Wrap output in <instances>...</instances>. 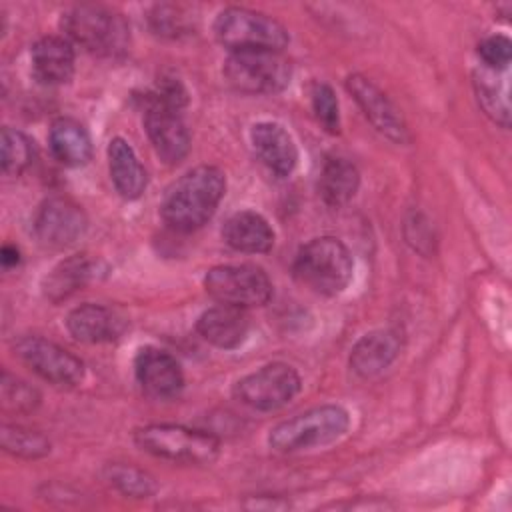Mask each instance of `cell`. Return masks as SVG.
I'll list each match as a JSON object with an SVG mask.
<instances>
[{
	"label": "cell",
	"mask_w": 512,
	"mask_h": 512,
	"mask_svg": "<svg viewBox=\"0 0 512 512\" xmlns=\"http://www.w3.org/2000/svg\"><path fill=\"white\" fill-rule=\"evenodd\" d=\"M224 192L226 176L220 168L196 166L168 188L160 204V216L172 230H198L214 216Z\"/></svg>",
	"instance_id": "1"
},
{
	"label": "cell",
	"mask_w": 512,
	"mask_h": 512,
	"mask_svg": "<svg viewBox=\"0 0 512 512\" xmlns=\"http://www.w3.org/2000/svg\"><path fill=\"white\" fill-rule=\"evenodd\" d=\"M352 254L334 236H320L306 242L292 264L294 278L320 296H336L352 280Z\"/></svg>",
	"instance_id": "2"
},
{
	"label": "cell",
	"mask_w": 512,
	"mask_h": 512,
	"mask_svg": "<svg viewBox=\"0 0 512 512\" xmlns=\"http://www.w3.org/2000/svg\"><path fill=\"white\" fill-rule=\"evenodd\" d=\"M60 26L70 42L98 56L122 54L130 42V28L124 16L98 4L68 8L62 14Z\"/></svg>",
	"instance_id": "3"
},
{
	"label": "cell",
	"mask_w": 512,
	"mask_h": 512,
	"mask_svg": "<svg viewBox=\"0 0 512 512\" xmlns=\"http://www.w3.org/2000/svg\"><path fill=\"white\" fill-rule=\"evenodd\" d=\"M350 416L342 406L324 404L310 408L274 426L268 436L272 450L292 454L336 442L346 434Z\"/></svg>",
	"instance_id": "4"
},
{
	"label": "cell",
	"mask_w": 512,
	"mask_h": 512,
	"mask_svg": "<svg viewBox=\"0 0 512 512\" xmlns=\"http://www.w3.org/2000/svg\"><path fill=\"white\" fill-rule=\"evenodd\" d=\"M140 450L182 464H212L220 456V440L204 430L180 424H148L134 432Z\"/></svg>",
	"instance_id": "5"
},
{
	"label": "cell",
	"mask_w": 512,
	"mask_h": 512,
	"mask_svg": "<svg viewBox=\"0 0 512 512\" xmlns=\"http://www.w3.org/2000/svg\"><path fill=\"white\" fill-rule=\"evenodd\" d=\"M214 36L216 40L228 48V52L238 50H278L282 52L288 42V30L272 16L230 6L224 8L214 20Z\"/></svg>",
	"instance_id": "6"
},
{
	"label": "cell",
	"mask_w": 512,
	"mask_h": 512,
	"mask_svg": "<svg viewBox=\"0 0 512 512\" xmlns=\"http://www.w3.org/2000/svg\"><path fill=\"white\" fill-rule=\"evenodd\" d=\"M228 84L244 94H278L292 78L288 58L278 50H238L224 62Z\"/></svg>",
	"instance_id": "7"
},
{
	"label": "cell",
	"mask_w": 512,
	"mask_h": 512,
	"mask_svg": "<svg viewBox=\"0 0 512 512\" xmlns=\"http://www.w3.org/2000/svg\"><path fill=\"white\" fill-rule=\"evenodd\" d=\"M206 292L220 304L236 308L264 306L272 298V282L256 264H220L204 276Z\"/></svg>",
	"instance_id": "8"
},
{
	"label": "cell",
	"mask_w": 512,
	"mask_h": 512,
	"mask_svg": "<svg viewBox=\"0 0 512 512\" xmlns=\"http://www.w3.org/2000/svg\"><path fill=\"white\" fill-rule=\"evenodd\" d=\"M298 372L284 362H270L234 384V398L260 412H272L286 406L300 392Z\"/></svg>",
	"instance_id": "9"
},
{
	"label": "cell",
	"mask_w": 512,
	"mask_h": 512,
	"mask_svg": "<svg viewBox=\"0 0 512 512\" xmlns=\"http://www.w3.org/2000/svg\"><path fill=\"white\" fill-rule=\"evenodd\" d=\"M14 352L32 372L56 386H76L84 378L82 360L42 336L18 338Z\"/></svg>",
	"instance_id": "10"
},
{
	"label": "cell",
	"mask_w": 512,
	"mask_h": 512,
	"mask_svg": "<svg viewBox=\"0 0 512 512\" xmlns=\"http://www.w3.org/2000/svg\"><path fill=\"white\" fill-rule=\"evenodd\" d=\"M32 226L34 236L42 246L62 250L84 236L88 220L78 204L68 198L54 196L38 206Z\"/></svg>",
	"instance_id": "11"
},
{
	"label": "cell",
	"mask_w": 512,
	"mask_h": 512,
	"mask_svg": "<svg viewBox=\"0 0 512 512\" xmlns=\"http://www.w3.org/2000/svg\"><path fill=\"white\" fill-rule=\"evenodd\" d=\"M144 130L162 162L178 164L190 150V134L178 110L162 104L152 94L146 98Z\"/></svg>",
	"instance_id": "12"
},
{
	"label": "cell",
	"mask_w": 512,
	"mask_h": 512,
	"mask_svg": "<svg viewBox=\"0 0 512 512\" xmlns=\"http://www.w3.org/2000/svg\"><path fill=\"white\" fill-rule=\"evenodd\" d=\"M346 88L352 94V98L362 108L368 122L388 140L396 144H406L410 140L408 126L400 114V110L394 106V102L366 76L362 74H350L346 78Z\"/></svg>",
	"instance_id": "13"
},
{
	"label": "cell",
	"mask_w": 512,
	"mask_h": 512,
	"mask_svg": "<svg viewBox=\"0 0 512 512\" xmlns=\"http://www.w3.org/2000/svg\"><path fill=\"white\" fill-rule=\"evenodd\" d=\"M134 374L140 388L152 398H176L184 388V374L178 360L154 346L138 350L134 358Z\"/></svg>",
	"instance_id": "14"
},
{
	"label": "cell",
	"mask_w": 512,
	"mask_h": 512,
	"mask_svg": "<svg viewBox=\"0 0 512 512\" xmlns=\"http://www.w3.org/2000/svg\"><path fill=\"white\" fill-rule=\"evenodd\" d=\"M250 142L260 162L284 178L292 174L298 162V148L290 132L278 122H258L250 128Z\"/></svg>",
	"instance_id": "15"
},
{
	"label": "cell",
	"mask_w": 512,
	"mask_h": 512,
	"mask_svg": "<svg viewBox=\"0 0 512 512\" xmlns=\"http://www.w3.org/2000/svg\"><path fill=\"white\" fill-rule=\"evenodd\" d=\"M32 76L44 86L70 82L74 74V46L66 36H42L30 50Z\"/></svg>",
	"instance_id": "16"
},
{
	"label": "cell",
	"mask_w": 512,
	"mask_h": 512,
	"mask_svg": "<svg viewBox=\"0 0 512 512\" xmlns=\"http://www.w3.org/2000/svg\"><path fill=\"white\" fill-rule=\"evenodd\" d=\"M68 332L86 344L118 340L126 330V318L102 304H80L66 318Z\"/></svg>",
	"instance_id": "17"
},
{
	"label": "cell",
	"mask_w": 512,
	"mask_h": 512,
	"mask_svg": "<svg viewBox=\"0 0 512 512\" xmlns=\"http://www.w3.org/2000/svg\"><path fill=\"white\" fill-rule=\"evenodd\" d=\"M196 330L208 344L222 350H234L248 338L250 318L244 308L218 304L198 316Z\"/></svg>",
	"instance_id": "18"
},
{
	"label": "cell",
	"mask_w": 512,
	"mask_h": 512,
	"mask_svg": "<svg viewBox=\"0 0 512 512\" xmlns=\"http://www.w3.org/2000/svg\"><path fill=\"white\" fill-rule=\"evenodd\" d=\"M222 238L230 248L246 254H264L274 246L270 222L254 210L234 212L222 226Z\"/></svg>",
	"instance_id": "19"
},
{
	"label": "cell",
	"mask_w": 512,
	"mask_h": 512,
	"mask_svg": "<svg viewBox=\"0 0 512 512\" xmlns=\"http://www.w3.org/2000/svg\"><path fill=\"white\" fill-rule=\"evenodd\" d=\"M400 352V338L394 330H374L364 334L350 350V368L362 376L372 378L386 370Z\"/></svg>",
	"instance_id": "20"
},
{
	"label": "cell",
	"mask_w": 512,
	"mask_h": 512,
	"mask_svg": "<svg viewBox=\"0 0 512 512\" xmlns=\"http://www.w3.org/2000/svg\"><path fill=\"white\" fill-rule=\"evenodd\" d=\"M48 146L52 156L70 168H78L92 158V138L84 124L74 118H56L48 132Z\"/></svg>",
	"instance_id": "21"
},
{
	"label": "cell",
	"mask_w": 512,
	"mask_h": 512,
	"mask_svg": "<svg viewBox=\"0 0 512 512\" xmlns=\"http://www.w3.org/2000/svg\"><path fill=\"white\" fill-rule=\"evenodd\" d=\"M108 170L116 192L126 200L142 196L148 184L144 166L140 164L134 148L124 138H112L108 144Z\"/></svg>",
	"instance_id": "22"
},
{
	"label": "cell",
	"mask_w": 512,
	"mask_h": 512,
	"mask_svg": "<svg viewBox=\"0 0 512 512\" xmlns=\"http://www.w3.org/2000/svg\"><path fill=\"white\" fill-rule=\"evenodd\" d=\"M96 264L88 254H72L58 262L42 280V292L50 302H62L86 286L94 276Z\"/></svg>",
	"instance_id": "23"
},
{
	"label": "cell",
	"mask_w": 512,
	"mask_h": 512,
	"mask_svg": "<svg viewBox=\"0 0 512 512\" xmlns=\"http://www.w3.org/2000/svg\"><path fill=\"white\" fill-rule=\"evenodd\" d=\"M360 186L358 168L342 156H328L322 164L320 178H318V192L322 200L332 206L340 208L348 204Z\"/></svg>",
	"instance_id": "24"
},
{
	"label": "cell",
	"mask_w": 512,
	"mask_h": 512,
	"mask_svg": "<svg viewBox=\"0 0 512 512\" xmlns=\"http://www.w3.org/2000/svg\"><path fill=\"white\" fill-rule=\"evenodd\" d=\"M474 90L480 108L500 126L508 128L510 124V106H508V82L504 70L478 68L474 72Z\"/></svg>",
	"instance_id": "25"
},
{
	"label": "cell",
	"mask_w": 512,
	"mask_h": 512,
	"mask_svg": "<svg viewBox=\"0 0 512 512\" xmlns=\"http://www.w3.org/2000/svg\"><path fill=\"white\" fill-rule=\"evenodd\" d=\"M104 478L110 486H114L118 492L130 498H150L158 490L156 480L148 472L132 464H122V462L106 464Z\"/></svg>",
	"instance_id": "26"
},
{
	"label": "cell",
	"mask_w": 512,
	"mask_h": 512,
	"mask_svg": "<svg viewBox=\"0 0 512 512\" xmlns=\"http://www.w3.org/2000/svg\"><path fill=\"white\" fill-rule=\"evenodd\" d=\"M0 438H2V448L8 454L24 460H36L50 452V440L42 432H36L30 428L4 424Z\"/></svg>",
	"instance_id": "27"
},
{
	"label": "cell",
	"mask_w": 512,
	"mask_h": 512,
	"mask_svg": "<svg viewBox=\"0 0 512 512\" xmlns=\"http://www.w3.org/2000/svg\"><path fill=\"white\" fill-rule=\"evenodd\" d=\"M2 170L8 176L22 174L34 160V142L20 130L6 126L2 130Z\"/></svg>",
	"instance_id": "28"
},
{
	"label": "cell",
	"mask_w": 512,
	"mask_h": 512,
	"mask_svg": "<svg viewBox=\"0 0 512 512\" xmlns=\"http://www.w3.org/2000/svg\"><path fill=\"white\" fill-rule=\"evenodd\" d=\"M148 24L156 36L178 38L188 34L190 16L182 6L176 4H156L148 14Z\"/></svg>",
	"instance_id": "29"
},
{
	"label": "cell",
	"mask_w": 512,
	"mask_h": 512,
	"mask_svg": "<svg viewBox=\"0 0 512 512\" xmlns=\"http://www.w3.org/2000/svg\"><path fill=\"white\" fill-rule=\"evenodd\" d=\"M0 398L4 410L12 412H30L40 404V394L34 386L28 382L12 376L10 372L4 370L2 374V384H0Z\"/></svg>",
	"instance_id": "30"
},
{
	"label": "cell",
	"mask_w": 512,
	"mask_h": 512,
	"mask_svg": "<svg viewBox=\"0 0 512 512\" xmlns=\"http://www.w3.org/2000/svg\"><path fill=\"white\" fill-rule=\"evenodd\" d=\"M312 98V110L316 120L322 124V128L330 134H338L340 130V112H338V98L332 90V86L324 82H316L310 92Z\"/></svg>",
	"instance_id": "31"
},
{
	"label": "cell",
	"mask_w": 512,
	"mask_h": 512,
	"mask_svg": "<svg viewBox=\"0 0 512 512\" xmlns=\"http://www.w3.org/2000/svg\"><path fill=\"white\" fill-rule=\"evenodd\" d=\"M478 56L484 68L508 70L510 56H512V42L504 34L488 36L478 44Z\"/></svg>",
	"instance_id": "32"
},
{
	"label": "cell",
	"mask_w": 512,
	"mask_h": 512,
	"mask_svg": "<svg viewBox=\"0 0 512 512\" xmlns=\"http://www.w3.org/2000/svg\"><path fill=\"white\" fill-rule=\"evenodd\" d=\"M152 96L174 110H180L188 104V92L178 78H162Z\"/></svg>",
	"instance_id": "33"
},
{
	"label": "cell",
	"mask_w": 512,
	"mask_h": 512,
	"mask_svg": "<svg viewBox=\"0 0 512 512\" xmlns=\"http://www.w3.org/2000/svg\"><path fill=\"white\" fill-rule=\"evenodd\" d=\"M0 260H2V266H4V268H12V266H16V264L20 262V252H18V248H16V246L6 244V246L2 248V256H0Z\"/></svg>",
	"instance_id": "34"
}]
</instances>
